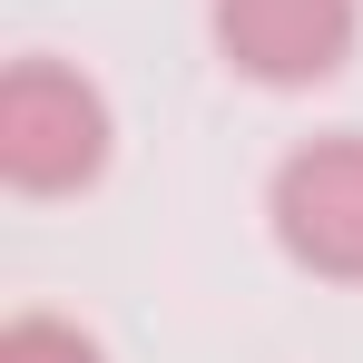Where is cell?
<instances>
[{
	"label": "cell",
	"instance_id": "4",
	"mask_svg": "<svg viewBox=\"0 0 363 363\" xmlns=\"http://www.w3.org/2000/svg\"><path fill=\"white\" fill-rule=\"evenodd\" d=\"M0 363H108V354H99V334H79L60 314H10L0 324Z\"/></svg>",
	"mask_w": 363,
	"mask_h": 363
},
{
	"label": "cell",
	"instance_id": "3",
	"mask_svg": "<svg viewBox=\"0 0 363 363\" xmlns=\"http://www.w3.org/2000/svg\"><path fill=\"white\" fill-rule=\"evenodd\" d=\"M216 60L255 89H314L354 60L363 0H206Z\"/></svg>",
	"mask_w": 363,
	"mask_h": 363
},
{
	"label": "cell",
	"instance_id": "1",
	"mask_svg": "<svg viewBox=\"0 0 363 363\" xmlns=\"http://www.w3.org/2000/svg\"><path fill=\"white\" fill-rule=\"evenodd\" d=\"M108 167V99L69 60H10L0 79V177L20 196H79Z\"/></svg>",
	"mask_w": 363,
	"mask_h": 363
},
{
	"label": "cell",
	"instance_id": "2",
	"mask_svg": "<svg viewBox=\"0 0 363 363\" xmlns=\"http://www.w3.org/2000/svg\"><path fill=\"white\" fill-rule=\"evenodd\" d=\"M275 245L324 285H363V138H304L265 186Z\"/></svg>",
	"mask_w": 363,
	"mask_h": 363
}]
</instances>
